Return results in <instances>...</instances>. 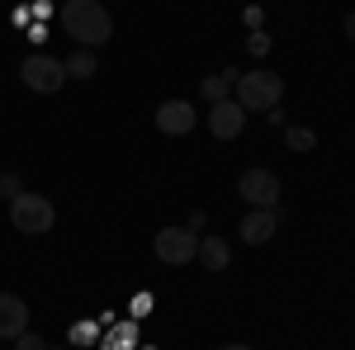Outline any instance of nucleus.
Here are the masks:
<instances>
[{"label":"nucleus","mask_w":355,"mask_h":350,"mask_svg":"<svg viewBox=\"0 0 355 350\" xmlns=\"http://www.w3.org/2000/svg\"><path fill=\"white\" fill-rule=\"evenodd\" d=\"M57 24L67 28L81 48H105L114 38V19H110V10L100 5V0H62L57 5Z\"/></svg>","instance_id":"nucleus-1"},{"label":"nucleus","mask_w":355,"mask_h":350,"mask_svg":"<svg viewBox=\"0 0 355 350\" xmlns=\"http://www.w3.org/2000/svg\"><path fill=\"white\" fill-rule=\"evenodd\" d=\"M232 100L246 109V114H266L284 100V81H279V71L270 67H261V71H242V81L232 85Z\"/></svg>","instance_id":"nucleus-2"},{"label":"nucleus","mask_w":355,"mask_h":350,"mask_svg":"<svg viewBox=\"0 0 355 350\" xmlns=\"http://www.w3.org/2000/svg\"><path fill=\"white\" fill-rule=\"evenodd\" d=\"M19 81L28 90H38V95H57L62 85H67V62L53 53H28L19 62Z\"/></svg>","instance_id":"nucleus-3"},{"label":"nucleus","mask_w":355,"mask_h":350,"mask_svg":"<svg viewBox=\"0 0 355 350\" xmlns=\"http://www.w3.org/2000/svg\"><path fill=\"white\" fill-rule=\"evenodd\" d=\"M10 222L19 227V232H28V237H38V232H53L57 222V209L53 199H43V194H19V199H10Z\"/></svg>","instance_id":"nucleus-4"},{"label":"nucleus","mask_w":355,"mask_h":350,"mask_svg":"<svg viewBox=\"0 0 355 350\" xmlns=\"http://www.w3.org/2000/svg\"><path fill=\"white\" fill-rule=\"evenodd\" d=\"M152 251H157L162 265H190L194 251H199V237H194L185 222H180V227H162L157 242H152Z\"/></svg>","instance_id":"nucleus-5"},{"label":"nucleus","mask_w":355,"mask_h":350,"mask_svg":"<svg viewBox=\"0 0 355 350\" xmlns=\"http://www.w3.org/2000/svg\"><path fill=\"white\" fill-rule=\"evenodd\" d=\"M237 194L251 209H279V175L266 170V166H256V170H246L242 180H237Z\"/></svg>","instance_id":"nucleus-6"},{"label":"nucleus","mask_w":355,"mask_h":350,"mask_svg":"<svg viewBox=\"0 0 355 350\" xmlns=\"http://www.w3.org/2000/svg\"><path fill=\"white\" fill-rule=\"evenodd\" d=\"M152 123H157L166 137H190L194 123H199V114H194L190 100H162L157 114H152Z\"/></svg>","instance_id":"nucleus-7"},{"label":"nucleus","mask_w":355,"mask_h":350,"mask_svg":"<svg viewBox=\"0 0 355 350\" xmlns=\"http://www.w3.org/2000/svg\"><path fill=\"white\" fill-rule=\"evenodd\" d=\"M246 128V109L237 100H218V105L209 109V133L218 137V142H237Z\"/></svg>","instance_id":"nucleus-8"},{"label":"nucleus","mask_w":355,"mask_h":350,"mask_svg":"<svg viewBox=\"0 0 355 350\" xmlns=\"http://www.w3.org/2000/svg\"><path fill=\"white\" fill-rule=\"evenodd\" d=\"M237 232H242L246 246H266L275 232H279V213H275V209H251V213L242 218V227H237Z\"/></svg>","instance_id":"nucleus-9"},{"label":"nucleus","mask_w":355,"mask_h":350,"mask_svg":"<svg viewBox=\"0 0 355 350\" xmlns=\"http://www.w3.org/2000/svg\"><path fill=\"white\" fill-rule=\"evenodd\" d=\"M28 331V303L19 294H0V341H15Z\"/></svg>","instance_id":"nucleus-10"},{"label":"nucleus","mask_w":355,"mask_h":350,"mask_svg":"<svg viewBox=\"0 0 355 350\" xmlns=\"http://www.w3.org/2000/svg\"><path fill=\"white\" fill-rule=\"evenodd\" d=\"M237 81H242V71H237V67H223L218 76H204V81H199V95L218 105V100H227V90H232Z\"/></svg>","instance_id":"nucleus-11"},{"label":"nucleus","mask_w":355,"mask_h":350,"mask_svg":"<svg viewBox=\"0 0 355 350\" xmlns=\"http://www.w3.org/2000/svg\"><path fill=\"white\" fill-rule=\"evenodd\" d=\"M227 256H232V251H227V242H223V237H199L194 261H199L204 270H227Z\"/></svg>","instance_id":"nucleus-12"},{"label":"nucleus","mask_w":355,"mask_h":350,"mask_svg":"<svg viewBox=\"0 0 355 350\" xmlns=\"http://www.w3.org/2000/svg\"><path fill=\"white\" fill-rule=\"evenodd\" d=\"M100 71V57L90 53V48H76V53L67 57V76H76V81H90Z\"/></svg>","instance_id":"nucleus-13"},{"label":"nucleus","mask_w":355,"mask_h":350,"mask_svg":"<svg viewBox=\"0 0 355 350\" xmlns=\"http://www.w3.org/2000/svg\"><path fill=\"white\" fill-rule=\"evenodd\" d=\"M100 346L105 350H137V322H119Z\"/></svg>","instance_id":"nucleus-14"},{"label":"nucleus","mask_w":355,"mask_h":350,"mask_svg":"<svg viewBox=\"0 0 355 350\" xmlns=\"http://www.w3.org/2000/svg\"><path fill=\"white\" fill-rule=\"evenodd\" d=\"M284 142H289V152H313V147H318V133L303 128V123H294V128H284Z\"/></svg>","instance_id":"nucleus-15"},{"label":"nucleus","mask_w":355,"mask_h":350,"mask_svg":"<svg viewBox=\"0 0 355 350\" xmlns=\"http://www.w3.org/2000/svg\"><path fill=\"white\" fill-rule=\"evenodd\" d=\"M246 53H251V57H266V53H270V33H261V28H256V33L246 38Z\"/></svg>","instance_id":"nucleus-16"},{"label":"nucleus","mask_w":355,"mask_h":350,"mask_svg":"<svg viewBox=\"0 0 355 350\" xmlns=\"http://www.w3.org/2000/svg\"><path fill=\"white\" fill-rule=\"evenodd\" d=\"M10 346H15V350H48V341H43L38 331H24V336H15Z\"/></svg>","instance_id":"nucleus-17"},{"label":"nucleus","mask_w":355,"mask_h":350,"mask_svg":"<svg viewBox=\"0 0 355 350\" xmlns=\"http://www.w3.org/2000/svg\"><path fill=\"white\" fill-rule=\"evenodd\" d=\"M24 194V180L19 175H0V199H19Z\"/></svg>","instance_id":"nucleus-18"},{"label":"nucleus","mask_w":355,"mask_h":350,"mask_svg":"<svg viewBox=\"0 0 355 350\" xmlns=\"http://www.w3.org/2000/svg\"><path fill=\"white\" fill-rule=\"evenodd\" d=\"M81 341H95V322H76L71 326V346H81Z\"/></svg>","instance_id":"nucleus-19"},{"label":"nucleus","mask_w":355,"mask_h":350,"mask_svg":"<svg viewBox=\"0 0 355 350\" xmlns=\"http://www.w3.org/2000/svg\"><path fill=\"white\" fill-rule=\"evenodd\" d=\"M185 227H190L194 237H204V227H209V213H190V222H185Z\"/></svg>","instance_id":"nucleus-20"},{"label":"nucleus","mask_w":355,"mask_h":350,"mask_svg":"<svg viewBox=\"0 0 355 350\" xmlns=\"http://www.w3.org/2000/svg\"><path fill=\"white\" fill-rule=\"evenodd\" d=\"M133 313H137V317H142V313H152V294H137L133 298Z\"/></svg>","instance_id":"nucleus-21"},{"label":"nucleus","mask_w":355,"mask_h":350,"mask_svg":"<svg viewBox=\"0 0 355 350\" xmlns=\"http://www.w3.org/2000/svg\"><path fill=\"white\" fill-rule=\"evenodd\" d=\"M346 38H351V43H355V10H351V15H346Z\"/></svg>","instance_id":"nucleus-22"},{"label":"nucleus","mask_w":355,"mask_h":350,"mask_svg":"<svg viewBox=\"0 0 355 350\" xmlns=\"http://www.w3.org/2000/svg\"><path fill=\"white\" fill-rule=\"evenodd\" d=\"M218 350H251V346H218Z\"/></svg>","instance_id":"nucleus-23"},{"label":"nucleus","mask_w":355,"mask_h":350,"mask_svg":"<svg viewBox=\"0 0 355 350\" xmlns=\"http://www.w3.org/2000/svg\"><path fill=\"white\" fill-rule=\"evenodd\" d=\"M48 350H67V346H48Z\"/></svg>","instance_id":"nucleus-24"}]
</instances>
